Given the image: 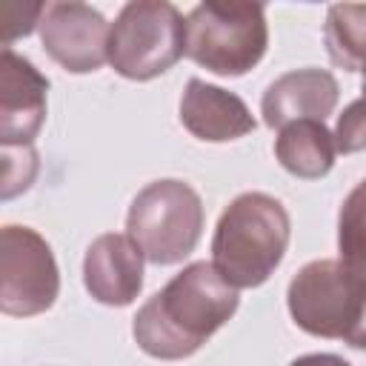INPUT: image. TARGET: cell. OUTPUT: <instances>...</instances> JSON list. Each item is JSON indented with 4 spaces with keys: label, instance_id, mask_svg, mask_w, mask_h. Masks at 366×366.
I'll return each instance as SVG.
<instances>
[{
    "label": "cell",
    "instance_id": "cell-1",
    "mask_svg": "<svg viewBox=\"0 0 366 366\" xmlns=\"http://www.w3.org/2000/svg\"><path fill=\"white\" fill-rule=\"evenodd\" d=\"M237 303V289L214 263L197 260L137 309L132 335L149 357L183 360L232 320Z\"/></svg>",
    "mask_w": 366,
    "mask_h": 366
},
{
    "label": "cell",
    "instance_id": "cell-2",
    "mask_svg": "<svg viewBox=\"0 0 366 366\" xmlns=\"http://www.w3.org/2000/svg\"><path fill=\"white\" fill-rule=\"evenodd\" d=\"M289 212L263 192L237 194L212 237V263L234 289H254L280 266L289 246Z\"/></svg>",
    "mask_w": 366,
    "mask_h": 366
},
{
    "label": "cell",
    "instance_id": "cell-3",
    "mask_svg": "<svg viewBox=\"0 0 366 366\" xmlns=\"http://www.w3.org/2000/svg\"><path fill=\"white\" fill-rule=\"evenodd\" d=\"M292 320L315 337H335L366 349V277L340 260H312L286 292Z\"/></svg>",
    "mask_w": 366,
    "mask_h": 366
},
{
    "label": "cell",
    "instance_id": "cell-4",
    "mask_svg": "<svg viewBox=\"0 0 366 366\" xmlns=\"http://www.w3.org/2000/svg\"><path fill=\"white\" fill-rule=\"evenodd\" d=\"M266 46L269 26L260 3L206 0L186 17V57L214 74H246L263 60Z\"/></svg>",
    "mask_w": 366,
    "mask_h": 366
},
{
    "label": "cell",
    "instance_id": "cell-5",
    "mask_svg": "<svg viewBox=\"0 0 366 366\" xmlns=\"http://www.w3.org/2000/svg\"><path fill=\"white\" fill-rule=\"evenodd\" d=\"M203 232L200 194L174 177L143 186L126 214V234L149 263L172 266L189 257Z\"/></svg>",
    "mask_w": 366,
    "mask_h": 366
},
{
    "label": "cell",
    "instance_id": "cell-6",
    "mask_svg": "<svg viewBox=\"0 0 366 366\" xmlns=\"http://www.w3.org/2000/svg\"><path fill=\"white\" fill-rule=\"evenodd\" d=\"M186 54V20L163 0L126 3L109 31V66L126 80H152Z\"/></svg>",
    "mask_w": 366,
    "mask_h": 366
},
{
    "label": "cell",
    "instance_id": "cell-7",
    "mask_svg": "<svg viewBox=\"0 0 366 366\" xmlns=\"http://www.w3.org/2000/svg\"><path fill=\"white\" fill-rule=\"evenodd\" d=\"M60 272L51 246L29 226L0 229V309L11 317H34L51 309Z\"/></svg>",
    "mask_w": 366,
    "mask_h": 366
},
{
    "label": "cell",
    "instance_id": "cell-8",
    "mask_svg": "<svg viewBox=\"0 0 366 366\" xmlns=\"http://www.w3.org/2000/svg\"><path fill=\"white\" fill-rule=\"evenodd\" d=\"M109 31L106 17L77 0L46 3L40 20V43L46 54L71 74L97 71L109 60Z\"/></svg>",
    "mask_w": 366,
    "mask_h": 366
},
{
    "label": "cell",
    "instance_id": "cell-9",
    "mask_svg": "<svg viewBox=\"0 0 366 366\" xmlns=\"http://www.w3.org/2000/svg\"><path fill=\"white\" fill-rule=\"evenodd\" d=\"M49 80L31 60L3 49L0 54V143L31 146L46 120Z\"/></svg>",
    "mask_w": 366,
    "mask_h": 366
},
{
    "label": "cell",
    "instance_id": "cell-10",
    "mask_svg": "<svg viewBox=\"0 0 366 366\" xmlns=\"http://www.w3.org/2000/svg\"><path fill=\"white\" fill-rule=\"evenodd\" d=\"M140 246L120 232H106L92 240L83 260V283L103 306H129L143 286Z\"/></svg>",
    "mask_w": 366,
    "mask_h": 366
},
{
    "label": "cell",
    "instance_id": "cell-11",
    "mask_svg": "<svg viewBox=\"0 0 366 366\" xmlns=\"http://www.w3.org/2000/svg\"><path fill=\"white\" fill-rule=\"evenodd\" d=\"M337 80L326 69L286 71L263 92V123L280 132L295 120H326L337 106Z\"/></svg>",
    "mask_w": 366,
    "mask_h": 366
},
{
    "label": "cell",
    "instance_id": "cell-12",
    "mask_svg": "<svg viewBox=\"0 0 366 366\" xmlns=\"http://www.w3.org/2000/svg\"><path fill=\"white\" fill-rule=\"evenodd\" d=\"M180 123L197 140L209 143H226L254 132V117L246 103L237 94L200 77H192L186 83V92L180 97Z\"/></svg>",
    "mask_w": 366,
    "mask_h": 366
},
{
    "label": "cell",
    "instance_id": "cell-13",
    "mask_svg": "<svg viewBox=\"0 0 366 366\" xmlns=\"http://www.w3.org/2000/svg\"><path fill=\"white\" fill-rule=\"evenodd\" d=\"M335 137L323 120H295L274 137V157L280 166L303 180L323 177L335 163Z\"/></svg>",
    "mask_w": 366,
    "mask_h": 366
},
{
    "label": "cell",
    "instance_id": "cell-14",
    "mask_svg": "<svg viewBox=\"0 0 366 366\" xmlns=\"http://www.w3.org/2000/svg\"><path fill=\"white\" fill-rule=\"evenodd\" d=\"M326 51L343 71L366 69V3H337L329 6L323 29Z\"/></svg>",
    "mask_w": 366,
    "mask_h": 366
},
{
    "label": "cell",
    "instance_id": "cell-15",
    "mask_svg": "<svg viewBox=\"0 0 366 366\" xmlns=\"http://www.w3.org/2000/svg\"><path fill=\"white\" fill-rule=\"evenodd\" d=\"M337 252L340 263L366 277V177L346 194L337 214Z\"/></svg>",
    "mask_w": 366,
    "mask_h": 366
},
{
    "label": "cell",
    "instance_id": "cell-16",
    "mask_svg": "<svg viewBox=\"0 0 366 366\" xmlns=\"http://www.w3.org/2000/svg\"><path fill=\"white\" fill-rule=\"evenodd\" d=\"M37 177V152L34 146H3V200L26 192Z\"/></svg>",
    "mask_w": 366,
    "mask_h": 366
},
{
    "label": "cell",
    "instance_id": "cell-17",
    "mask_svg": "<svg viewBox=\"0 0 366 366\" xmlns=\"http://www.w3.org/2000/svg\"><path fill=\"white\" fill-rule=\"evenodd\" d=\"M46 11V3H17L3 0L0 3V43L3 49H11L17 37H26L34 26H40Z\"/></svg>",
    "mask_w": 366,
    "mask_h": 366
},
{
    "label": "cell",
    "instance_id": "cell-18",
    "mask_svg": "<svg viewBox=\"0 0 366 366\" xmlns=\"http://www.w3.org/2000/svg\"><path fill=\"white\" fill-rule=\"evenodd\" d=\"M335 149L343 154H355L366 149V94H360L357 100H352L335 123Z\"/></svg>",
    "mask_w": 366,
    "mask_h": 366
},
{
    "label": "cell",
    "instance_id": "cell-19",
    "mask_svg": "<svg viewBox=\"0 0 366 366\" xmlns=\"http://www.w3.org/2000/svg\"><path fill=\"white\" fill-rule=\"evenodd\" d=\"M289 366H352L349 360H343L340 355H329V352H317V355H303L297 360H292Z\"/></svg>",
    "mask_w": 366,
    "mask_h": 366
},
{
    "label": "cell",
    "instance_id": "cell-20",
    "mask_svg": "<svg viewBox=\"0 0 366 366\" xmlns=\"http://www.w3.org/2000/svg\"><path fill=\"white\" fill-rule=\"evenodd\" d=\"M360 89H363V94H366V69L360 71Z\"/></svg>",
    "mask_w": 366,
    "mask_h": 366
}]
</instances>
